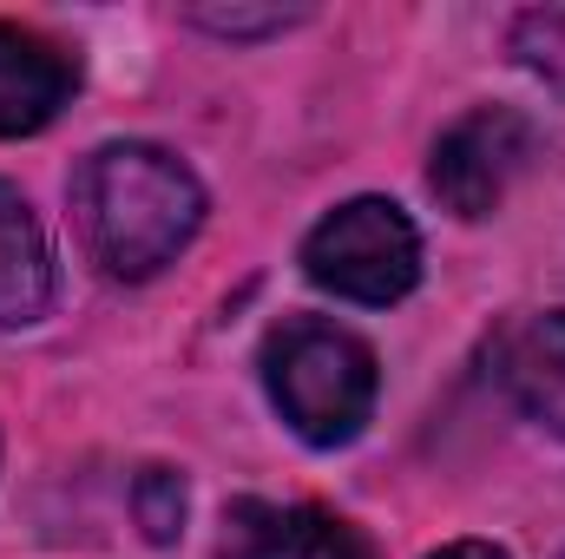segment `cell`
I'll return each mask as SVG.
<instances>
[{
    "label": "cell",
    "mask_w": 565,
    "mask_h": 559,
    "mask_svg": "<svg viewBox=\"0 0 565 559\" xmlns=\"http://www.w3.org/2000/svg\"><path fill=\"white\" fill-rule=\"evenodd\" d=\"M73 224H79L86 257L106 277L145 283L164 264H178V251L198 238L204 184L164 145H145V139L99 145L73 171Z\"/></svg>",
    "instance_id": "1"
},
{
    "label": "cell",
    "mask_w": 565,
    "mask_h": 559,
    "mask_svg": "<svg viewBox=\"0 0 565 559\" xmlns=\"http://www.w3.org/2000/svg\"><path fill=\"white\" fill-rule=\"evenodd\" d=\"M264 389L309 447H342L375 415V349L322 316H289L264 336Z\"/></svg>",
    "instance_id": "2"
},
{
    "label": "cell",
    "mask_w": 565,
    "mask_h": 559,
    "mask_svg": "<svg viewBox=\"0 0 565 559\" xmlns=\"http://www.w3.org/2000/svg\"><path fill=\"white\" fill-rule=\"evenodd\" d=\"M302 277L342 303L388 309L422 283V231L395 198H349L302 238Z\"/></svg>",
    "instance_id": "3"
},
{
    "label": "cell",
    "mask_w": 565,
    "mask_h": 559,
    "mask_svg": "<svg viewBox=\"0 0 565 559\" xmlns=\"http://www.w3.org/2000/svg\"><path fill=\"white\" fill-rule=\"evenodd\" d=\"M533 126L513 113V106H480L467 113L460 126H447L434 145V165H427V191L454 211V218H493L500 198L513 191V178L533 165Z\"/></svg>",
    "instance_id": "4"
},
{
    "label": "cell",
    "mask_w": 565,
    "mask_h": 559,
    "mask_svg": "<svg viewBox=\"0 0 565 559\" xmlns=\"http://www.w3.org/2000/svg\"><path fill=\"white\" fill-rule=\"evenodd\" d=\"M79 86V66L66 46H53L33 27L0 20V139H33L46 133Z\"/></svg>",
    "instance_id": "5"
},
{
    "label": "cell",
    "mask_w": 565,
    "mask_h": 559,
    "mask_svg": "<svg viewBox=\"0 0 565 559\" xmlns=\"http://www.w3.org/2000/svg\"><path fill=\"white\" fill-rule=\"evenodd\" d=\"M493 376H500V389L513 395L520 415L565 441V309L526 316L520 329H507V342L493 356Z\"/></svg>",
    "instance_id": "6"
},
{
    "label": "cell",
    "mask_w": 565,
    "mask_h": 559,
    "mask_svg": "<svg viewBox=\"0 0 565 559\" xmlns=\"http://www.w3.org/2000/svg\"><path fill=\"white\" fill-rule=\"evenodd\" d=\"M53 303V244L33 204L0 178V329L40 323Z\"/></svg>",
    "instance_id": "7"
},
{
    "label": "cell",
    "mask_w": 565,
    "mask_h": 559,
    "mask_svg": "<svg viewBox=\"0 0 565 559\" xmlns=\"http://www.w3.org/2000/svg\"><path fill=\"white\" fill-rule=\"evenodd\" d=\"M342 520L322 507H277V500H231L217 559H329Z\"/></svg>",
    "instance_id": "8"
},
{
    "label": "cell",
    "mask_w": 565,
    "mask_h": 559,
    "mask_svg": "<svg viewBox=\"0 0 565 559\" xmlns=\"http://www.w3.org/2000/svg\"><path fill=\"white\" fill-rule=\"evenodd\" d=\"M513 60L565 99V7H533L513 20Z\"/></svg>",
    "instance_id": "9"
},
{
    "label": "cell",
    "mask_w": 565,
    "mask_h": 559,
    "mask_svg": "<svg viewBox=\"0 0 565 559\" xmlns=\"http://www.w3.org/2000/svg\"><path fill=\"white\" fill-rule=\"evenodd\" d=\"M132 500H139V527L151 540H171V534L184 527V481H178L171 467H145Z\"/></svg>",
    "instance_id": "10"
},
{
    "label": "cell",
    "mask_w": 565,
    "mask_h": 559,
    "mask_svg": "<svg viewBox=\"0 0 565 559\" xmlns=\"http://www.w3.org/2000/svg\"><path fill=\"white\" fill-rule=\"evenodd\" d=\"M191 20L204 33H224V40H257V33H282L302 20V7H191Z\"/></svg>",
    "instance_id": "11"
},
{
    "label": "cell",
    "mask_w": 565,
    "mask_h": 559,
    "mask_svg": "<svg viewBox=\"0 0 565 559\" xmlns=\"http://www.w3.org/2000/svg\"><path fill=\"white\" fill-rule=\"evenodd\" d=\"M427 559H507V547H493V540H454V547H440V553Z\"/></svg>",
    "instance_id": "12"
},
{
    "label": "cell",
    "mask_w": 565,
    "mask_h": 559,
    "mask_svg": "<svg viewBox=\"0 0 565 559\" xmlns=\"http://www.w3.org/2000/svg\"><path fill=\"white\" fill-rule=\"evenodd\" d=\"M329 559H375V553H369V540H362V534L342 520V534H335V553H329Z\"/></svg>",
    "instance_id": "13"
}]
</instances>
